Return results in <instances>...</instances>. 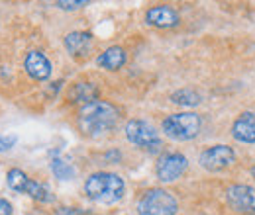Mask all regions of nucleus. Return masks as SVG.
<instances>
[{
    "label": "nucleus",
    "instance_id": "f257e3e1",
    "mask_svg": "<svg viewBox=\"0 0 255 215\" xmlns=\"http://www.w3.org/2000/svg\"><path fill=\"white\" fill-rule=\"evenodd\" d=\"M120 120V112L114 104L104 102V100H95L91 104H83L79 110V129L83 135L89 137H98L106 131H110Z\"/></svg>",
    "mask_w": 255,
    "mask_h": 215
},
{
    "label": "nucleus",
    "instance_id": "f03ea898",
    "mask_svg": "<svg viewBox=\"0 0 255 215\" xmlns=\"http://www.w3.org/2000/svg\"><path fill=\"white\" fill-rule=\"evenodd\" d=\"M126 192L124 180L114 172H95L85 180V194L96 204H116Z\"/></svg>",
    "mask_w": 255,
    "mask_h": 215
},
{
    "label": "nucleus",
    "instance_id": "7ed1b4c3",
    "mask_svg": "<svg viewBox=\"0 0 255 215\" xmlns=\"http://www.w3.org/2000/svg\"><path fill=\"white\" fill-rule=\"evenodd\" d=\"M200 127H202V120L194 112L171 114L161 123L163 133L175 141H191L200 133Z\"/></svg>",
    "mask_w": 255,
    "mask_h": 215
},
{
    "label": "nucleus",
    "instance_id": "20e7f679",
    "mask_svg": "<svg viewBox=\"0 0 255 215\" xmlns=\"http://www.w3.org/2000/svg\"><path fill=\"white\" fill-rule=\"evenodd\" d=\"M179 212L177 198L163 188L147 190L137 202V215H175Z\"/></svg>",
    "mask_w": 255,
    "mask_h": 215
},
{
    "label": "nucleus",
    "instance_id": "39448f33",
    "mask_svg": "<svg viewBox=\"0 0 255 215\" xmlns=\"http://www.w3.org/2000/svg\"><path fill=\"white\" fill-rule=\"evenodd\" d=\"M124 133H126V139L139 147L141 151H147V153H159L161 147H163V141L159 137V131L151 125V123L143 122V120H129L124 127Z\"/></svg>",
    "mask_w": 255,
    "mask_h": 215
},
{
    "label": "nucleus",
    "instance_id": "423d86ee",
    "mask_svg": "<svg viewBox=\"0 0 255 215\" xmlns=\"http://www.w3.org/2000/svg\"><path fill=\"white\" fill-rule=\"evenodd\" d=\"M6 182H8V186H10L14 192L28 194V196H32L33 200H37V202L47 204V202H53V200H55L47 186L32 180V178H30L24 170H20V168H10L8 174H6Z\"/></svg>",
    "mask_w": 255,
    "mask_h": 215
},
{
    "label": "nucleus",
    "instance_id": "0eeeda50",
    "mask_svg": "<svg viewBox=\"0 0 255 215\" xmlns=\"http://www.w3.org/2000/svg\"><path fill=\"white\" fill-rule=\"evenodd\" d=\"M189 168V158L181 153H167L163 154L155 164V174L161 182L169 184L179 180Z\"/></svg>",
    "mask_w": 255,
    "mask_h": 215
},
{
    "label": "nucleus",
    "instance_id": "6e6552de",
    "mask_svg": "<svg viewBox=\"0 0 255 215\" xmlns=\"http://www.w3.org/2000/svg\"><path fill=\"white\" fill-rule=\"evenodd\" d=\"M226 202L238 214L255 215V188L248 184L230 186L226 190Z\"/></svg>",
    "mask_w": 255,
    "mask_h": 215
},
{
    "label": "nucleus",
    "instance_id": "1a4fd4ad",
    "mask_svg": "<svg viewBox=\"0 0 255 215\" xmlns=\"http://www.w3.org/2000/svg\"><path fill=\"white\" fill-rule=\"evenodd\" d=\"M236 160V153L232 147L228 145H214V147H208L204 149L200 156H198V162L204 170L208 172H220L226 170L232 162Z\"/></svg>",
    "mask_w": 255,
    "mask_h": 215
},
{
    "label": "nucleus",
    "instance_id": "9d476101",
    "mask_svg": "<svg viewBox=\"0 0 255 215\" xmlns=\"http://www.w3.org/2000/svg\"><path fill=\"white\" fill-rule=\"evenodd\" d=\"M24 69L30 74V78L37 80V82H43V80H47L51 76V61L41 51H35V49L26 55Z\"/></svg>",
    "mask_w": 255,
    "mask_h": 215
},
{
    "label": "nucleus",
    "instance_id": "9b49d317",
    "mask_svg": "<svg viewBox=\"0 0 255 215\" xmlns=\"http://www.w3.org/2000/svg\"><path fill=\"white\" fill-rule=\"evenodd\" d=\"M145 22L153 28L169 30V28H177L181 18H179L177 10H173L171 6H153L145 12Z\"/></svg>",
    "mask_w": 255,
    "mask_h": 215
},
{
    "label": "nucleus",
    "instance_id": "f8f14e48",
    "mask_svg": "<svg viewBox=\"0 0 255 215\" xmlns=\"http://www.w3.org/2000/svg\"><path fill=\"white\" fill-rule=\"evenodd\" d=\"M232 137L240 143L254 145L255 143V112H244L232 123Z\"/></svg>",
    "mask_w": 255,
    "mask_h": 215
},
{
    "label": "nucleus",
    "instance_id": "ddd939ff",
    "mask_svg": "<svg viewBox=\"0 0 255 215\" xmlns=\"http://www.w3.org/2000/svg\"><path fill=\"white\" fill-rule=\"evenodd\" d=\"M65 49L75 59H85L93 51V33L89 31H71L65 35Z\"/></svg>",
    "mask_w": 255,
    "mask_h": 215
},
{
    "label": "nucleus",
    "instance_id": "4468645a",
    "mask_svg": "<svg viewBox=\"0 0 255 215\" xmlns=\"http://www.w3.org/2000/svg\"><path fill=\"white\" fill-rule=\"evenodd\" d=\"M96 65L106 71H118L126 65V51L120 45H112L96 57Z\"/></svg>",
    "mask_w": 255,
    "mask_h": 215
},
{
    "label": "nucleus",
    "instance_id": "2eb2a0df",
    "mask_svg": "<svg viewBox=\"0 0 255 215\" xmlns=\"http://www.w3.org/2000/svg\"><path fill=\"white\" fill-rule=\"evenodd\" d=\"M69 96L73 98V102L91 104V102H95L96 96H98V88H96L95 84H91V82H79V84H75V86L71 88V94H69Z\"/></svg>",
    "mask_w": 255,
    "mask_h": 215
},
{
    "label": "nucleus",
    "instance_id": "dca6fc26",
    "mask_svg": "<svg viewBox=\"0 0 255 215\" xmlns=\"http://www.w3.org/2000/svg\"><path fill=\"white\" fill-rule=\"evenodd\" d=\"M171 102L173 104H179V106H187V108H192V106H198L202 100H200V94L191 90V88H183V90H177V92L171 96Z\"/></svg>",
    "mask_w": 255,
    "mask_h": 215
},
{
    "label": "nucleus",
    "instance_id": "f3484780",
    "mask_svg": "<svg viewBox=\"0 0 255 215\" xmlns=\"http://www.w3.org/2000/svg\"><path fill=\"white\" fill-rule=\"evenodd\" d=\"M51 172L59 180H71V178H75V168L67 160H63V158H53L51 160Z\"/></svg>",
    "mask_w": 255,
    "mask_h": 215
},
{
    "label": "nucleus",
    "instance_id": "a211bd4d",
    "mask_svg": "<svg viewBox=\"0 0 255 215\" xmlns=\"http://www.w3.org/2000/svg\"><path fill=\"white\" fill-rule=\"evenodd\" d=\"M16 143H18V137L16 135H0V153L10 151Z\"/></svg>",
    "mask_w": 255,
    "mask_h": 215
},
{
    "label": "nucleus",
    "instance_id": "6ab92c4d",
    "mask_svg": "<svg viewBox=\"0 0 255 215\" xmlns=\"http://www.w3.org/2000/svg\"><path fill=\"white\" fill-rule=\"evenodd\" d=\"M87 4L89 2H85V0H79V2H55V6L61 8V10H79V8L87 6Z\"/></svg>",
    "mask_w": 255,
    "mask_h": 215
},
{
    "label": "nucleus",
    "instance_id": "aec40b11",
    "mask_svg": "<svg viewBox=\"0 0 255 215\" xmlns=\"http://www.w3.org/2000/svg\"><path fill=\"white\" fill-rule=\"evenodd\" d=\"M0 215H12V204L4 198H0Z\"/></svg>",
    "mask_w": 255,
    "mask_h": 215
},
{
    "label": "nucleus",
    "instance_id": "412c9836",
    "mask_svg": "<svg viewBox=\"0 0 255 215\" xmlns=\"http://www.w3.org/2000/svg\"><path fill=\"white\" fill-rule=\"evenodd\" d=\"M59 215H83V212H79L77 208H63V212Z\"/></svg>",
    "mask_w": 255,
    "mask_h": 215
},
{
    "label": "nucleus",
    "instance_id": "4be33fe9",
    "mask_svg": "<svg viewBox=\"0 0 255 215\" xmlns=\"http://www.w3.org/2000/svg\"><path fill=\"white\" fill-rule=\"evenodd\" d=\"M252 176L255 178V164H254V168H252Z\"/></svg>",
    "mask_w": 255,
    "mask_h": 215
}]
</instances>
